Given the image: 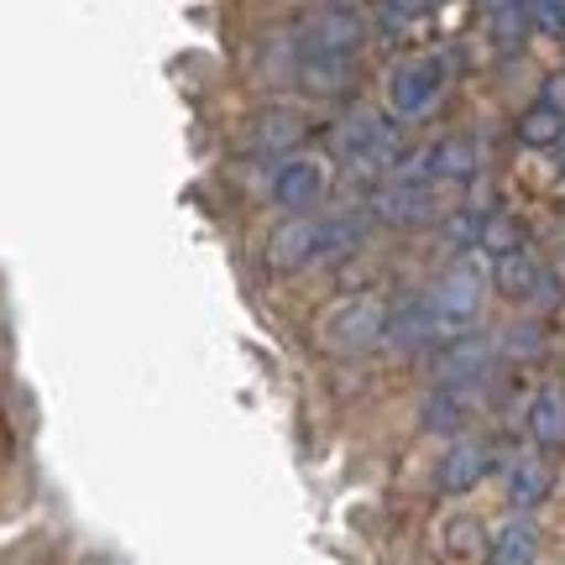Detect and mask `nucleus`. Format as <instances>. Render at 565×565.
Segmentation results:
<instances>
[{"label": "nucleus", "mask_w": 565, "mask_h": 565, "mask_svg": "<svg viewBox=\"0 0 565 565\" xmlns=\"http://www.w3.org/2000/svg\"><path fill=\"white\" fill-rule=\"evenodd\" d=\"M387 330V303L377 294H351V299H335L320 315V335L330 351H366L377 345Z\"/></svg>", "instance_id": "nucleus-1"}, {"label": "nucleus", "mask_w": 565, "mask_h": 565, "mask_svg": "<svg viewBox=\"0 0 565 565\" xmlns=\"http://www.w3.org/2000/svg\"><path fill=\"white\" fill-rule=\"evenodd\" d=\"M335 152H341L351 168H362V173L398 168V137H393V121H383L377 110H351V116L335 126Z\"/></svg>", "instance_id": "nucleus-2"}, {"label": "nucleus", "mask_w": 565, "mask_h": 565, "mask_svg": "<svg viewBox=\"0 0 565 565\" xmlns=\"http://www.w3.org/2000/svg\"><path fill=\"white\" fill-rule=\"evenodd\" d=\"M445 58H408L404 68H393V79H387V110L398 116V121H419L429 116L445 95Z\"/></svg>", "instance_id": "nucleus-3"}, {"label": "nucleus", "mask_w": 565, "mask_h": 565, "mask_svg": "<svg viewBox=\"0 0 565 565\" xmlns=\"http://www.w3.org/2000/svg\"><path fill=\"white\" fill-rule=\"evenodd\" d=\"M366 38V21L356 11H320L294 32V53L315 58V53H356Z\"/></svg>", "instance_id": "nucleus-4"}, {"label": "nucleus", "mask_w": 565, "mask_h": 565, "mask_svg": "<svg viewBox=\"0 0 565 565\" xmlns=\"http://www.w3.org/2000/svg\"><path fill=\"white\" fill-rule=\"evenodd\" d=\"M324 183H330L324 162L288 158V162H278V173H273V204L288 210V215H309V210L324 200Z\"/></svg>", "instance_id": "nucleus-5"}, {"label": "nucleus", "mask_w": 565, "mask_h": 565, "mask_svg": "<svg viewBox=\"0 0 565 565\" xmlns=\"http://www.w3.org/2000/svg\"><path fill=\"white\" fill-rule=\"evenodd\" d=\"M320 257V221L315 215H294V221H282L273 231V242H267V267L273 273H299L303 263H315Z\"/></svg>", "instance_id": "nucleus-6"}, {"label": "nucleus", "mask_w": 565, "mask_h": 565, "mask_svg": "<svg viewBox=\"0 0 565 565\" xmlns=\"http://www.w3.org/2000/svg\"><path fill=\"white\" fill-rule=\"evenodd\" d=\"M477 299H482V278L471 273V267H450L440 282H435V294H429V303H435V320H440V330H461L471 315H477Z\"/></svg>", "instance_id": "nucleus-7"}, {"label": "nucleus", "mask_w": 565, "mask_h": 565, "mask_svg": "<svg viewBox=\"0 0 565 565\" xmlns=\"http://www.w3.org/2000/svg\"><path fill=\"white\" fill-rule=\"evenodd\" d=\"M498 288H503L508 299H555V282H550V273L540 267V257H529L524 246L498 257Z\"/></svg>", "instance_id": "nucleus-8"}, {"label": "nucleus", "mask_w": 565, "mask_h": 565, "mask_svg": "<svg viewBox=\"0 0 565 565\" xmlns=\"http://www.w3.org/2000/svg\"><path fill=\"white\" fill-rule=\"evenodd\" d=\"M487 445L482 440H450L440 456V471H435V482L440 492H471V487L487 477Z\"/></svg>", "instance_id": "nucleus-9"}, {"label": "nucleus", "mask_w": 565, "mask_h": 565, "mask_svg": "<svg viewBox=\"0 0 565 565\" xmlns=\"http://www.w3.org/2000/svg\"><path fill=\"white\" fill-rule=\"evenodd\" d=\"M487 366H492V341L487 335H461V341L445 345L440 366H435V383H482Z\"/></svg>", "instance_id": "nucleus-10"}, {"label": "nucleus", "mask_w": 565, "mask_h": 565, "mask_svg": "<svg viewBox=\"0 0 565 565\" xmlns=\"http://www.w3.org/2000/svg\"><path fill=\"white\" fill-rule=\"evenodd\" d=\"M477 173V141L471 137H445L435 147H424V179L429 183H461Z\"/></svg>", "instance_id": "nucleus-11"}, {"label": "nucleus", "mask_w": 565, "mask_h": 565, "mask_svg": "<svg viewBox=\"0 0 565 565\" xmlns=\"http://www.w3.org/2000/svg\"><path fill=\"white\" fill-rule=\"evenodd\" d=\"M372 210H377L383 221H393V225H419L424 215L435 210V200H429V183H404V179H393L387 189H377Z\"/></svg>", "instance_id": "nucleus-12"}, {"label": "nucleus", "mask_w": 565, "mask_h": 565, "mask_svg": "<svg viewBox=\"0 0 565 565\" xmlns=\"http://www.w3.org/2000/svg\"><path fill=\"white\" fill-rule=\"evenodd\" d=\"M299 84L309 95H341L356 84V68H351V53H315V58H299Z\"/></svg>", "instance_id": "nucleus-13"}, {"label": "nucleus", "mask_w": 565, "mask_h": 565, "mask_svg": "<svg viewBox=\"0 0 565 565\" xmlns=\"http://www.w3.org/2000/svg\"><path fill=\"white\" fill-rule=\"evenodd\" d=\"M540 561V529L529 519H508L492 545H487V565H534Z\"/></svg>", "instance_id": "nucleus-14"}, {"label": "nucleus", "mask_w": 565, "mask_h": 565, "mask_svg": "<svg viewBox=\"0 0 565 565\" xmlns=\"http://www.w3.org/2000/svg\"><path fill=\"white\" fill-rule=\"evenodd\" d=\"M429 335H440V320H435V303H429V299H408L398 315L387 309L383 341H393V345H424Z\"/></svg>", "instance_id": "nucleus-15"}, {"label": "nucleus", "mask_w": 565, "mask_h": 565, "mask_svg": "<svg viewBox=\"0 0 565 565\" xmlns=\"http://www.w3.org/2000/svg\"><path fill=\"white\" fill-rule=\"evenodd\" d=\"M529 435L534 445H565V387H540L529 398Z\"/></svg>", "instance_id": "nucleus-16"}, {"label": "nucleus", "mask_w": 565, "mask_h": 565, "mask_svg": "<svg viewBox=\"0 0 565 565\" xmlns=\"http://www.w3.org/2000/svg\"><path fill=\"white\" fill-rule=\"evenodd\" d=\"M299 137H303V116L282 110V105H273V110H263L252 121V147L257 152H288V147H299Z\"/></svg>", "instance_id": "nucleus-17"}, {"label": "nucleus", "mask_w": 565, "mask_h": 565, "mask_svg": "<svg viewBox=\"0 0 565 565\" xmlns=\"http://www.w3.org/2000/svg\"><path fill=\"white\" fill-rule=\"evenodd\" d=\"M503 492H508V503L513 508H540L550 498V466L534 461V456L513 461L508 466V477H503Z\"/></svg>", "instance_id": "nucleus-18"}, {"label": "nucleus", "mask_w": 565, "mask_h": 565, "mask_svg": "<svg viewBox=\"0 0 565 565\" xmlns=\"http://www.w3.org/2000/svg\"><path fill=\"white\" fill-rule=\"evenodd\" d=\"M362 246V221L356 215H324L320 221V257L324 263H335L345 252H356Z\"/></svg>", "instance_id": "nucleus-19"}, {"label": "nucleus", "mask_w": 565, "mask_h": 565, "mask_svg": "<svg viewBox=\"0 0 565 565\" xmlns=\"http://www.w3.org/2000/svg\"><path fill=\"white\" fill-rule=\"evenodd\" d=\"M519 137L529 141V147H550V141H561L565 137V110H555V105H534L524 121H519Z\"/></svg>", "instance_id": "nucleus-20"}, {"label": "nucleus", "mask_w": 565, "mask_h": 565, "mask_svg": "<svg viewBox=\"0 0 565 565\" xmlns=\"http://www.w3.org/2000/svg\"><path fill=\"white\" fill-rule=\"evenodd\" d=\"M482 246L487 252H498V257H503V252H519V225L508 221V215H487L482 221Z\"/></svg>", "instance_id": "nucleus-21"}, {"label": "nucleus", "mask_w": 565, "mask_h": 565, "mask_svg": "<svg viewBox=\"0 0 565 565\" xmlns=\"http://www.w3.org/2000/svg\"><path fill=\"white\" fill-rule=\"evenodd\" d=\"M424 6H429V0H377V21H383L387 32H398V26L424 17Z\"/></svg>", "instance_id": "nucleus-22"}, {"label": "nucleus", "mask_w": 565, "mask_h": 565, "mask_svg": "<svg viewBox=\"0 0 565 565\" xmlns=\"http://www.w3.org/2000/svg\"><path fill=\"white\" fill-rule=\"evenodd\" d=\"M524 17L534 21L540 32H555V38H561V32H565V0H534Z\"/></svg>", "instance_id": "nucleus-23"}]
</instances>
